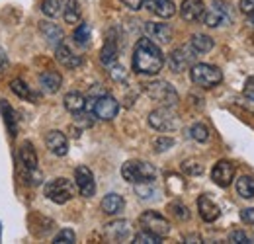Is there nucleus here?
I'll return each mask as SVG.
<instances>
[{"label":"nucleus","mask_w":254,"mask_h":244,"mask_svg":"<svg viewBox=\"0 0 254 244\" xmlns=\"http://www.w3.org/2000/svg\"><path fill=\"white\" fill-rule=\"evenodd\" d=\"M164 66L160 47L149 37H143L133 47V70L139 74H159Z\"/></svg>","instance_id":"f257e3e1"},{"label":"nucleus","mask_w":254,"mask_h":244,"mask_svg":"<svg viewBox=\"0 0 254 244\" xmlns=\"http://www.w3.org/2000/svg\"><path fill=\"white\" fill-rule=\"evenodd\" d=\"M122 176L129 183L155 182L157 168L151 162H145V160H127L122 166Z\"/></svg>","instance_id":"f03ea898"},{"label":"nucleus","mask_w":254,"mask_h":244,"mask_svg":"<svg viewBox=\"0 0 254 244\" xmlns=\"http://www.w3.org/2000/svg\"><path fill=\"white\" fill-rule=\"evenodd\" d=\"M191 82L199 88H215L217 84H221L223 72L219 66L215 64H207V62H195L190 68Z\"/></svg>","instance_id":"7ed1b4c3"},{"label":"nucleus","mask_w":254,"mask_h":244,"mask_svg":"<svg viewBox=\"0 0 254 244\" xmlns=\"http://www.w3.org/2000/svg\"><path fill=\"white\" fill-rule=\"evenodd\" d=\"M145 92L151 100L159 102L160 106L174 108L178 104V92L174 90V86L166 80H155V82L145 84Z\"/></svg>","instance_id":"20e7f679"},{"label":"nucleus","mask_w":254,"mask_h":244,"mask_svg":"<svg viewBox=\"0 0 254 244\" xmlns=\"http://www.w3.org/2000/svg\"><path fill=\"white\" fill-rule=\"evenodd\" d=\"M76 191V183H72L66 178H55L45 183V195L47 199H51L57 205H63L66 201H70L74 197Z\"/></svg>","instance_id":"39448f33"},{"label":"nucleus","mask_w":254,"mask_h":244,"mask_svg":"<svg viewBox=\"0 0 254 244\" xmlns=\"http://www.w3.org/2000/svg\"><path fill=\"white\" fill-rule=\"evenodd\" d=\"M149 125L155 129V131H160V133H170V131H176L180 127V120L178 116L172 112V108H157L149 114Z\"/></svg>","instance_id":"423d86ee"},{"label":"nucleus","mask_w":254,"mask_h":244,"mask_svg":"<svg viewBox=\"0 0 254 244\" xmlns=\"http://www.w3.org/2000/svg\"><path fill=\"white\" fill-rule=\"evenodd\" d=\"M231 22H233V12L225 0H213L211 8L205 10V14H203V24L207 28H221Z\"/></svg>","instance_id":"0eeeda50"},{"label":"nucleus","mask_w":254,"mask_h":244,"mask_svg":"<svg viewBox=\"0 0 254 244\" xmlns=\"http://www.w3.org/2000/svg\"><path fill=\"white\" fill-rule=\"evenodd\" d=\"M92 112L98 120L112 122L120 112V102L110 94H100L98 98L92 100Z\"/></svg>","instance_id":"6e6552de"},{"label":"nucleus","mask_w":254,"mask_h":244,"mask_svg":"<svg viewBox=\"0 0 254 244\" xmlns=\"http://www.w3.org/2000/svg\"><path fill=\"white\" fill-rule=\"evenodd\" d=\"M139 223H141V227H143L145 231L157 235L160 239H164V237L170 233V223H168V219L162 217L160 213H157V211H145V213L139 217Z\"/></svg>","instance_id":"1a4fd4ad"},{"label":"nucleus","mask_w":254,"mask_h":244,"mask_svg":"<svg viewBox=\"0 0 254 244\" xmlns=\"http://www.w3.org/2000/svg\"><path fill=\"white\" fill-rule=\"evenodd\" d=\"M195 64V51L193 47H178L170 53L168 57V66L172 72H184Z\"/></svg>","instance_id":"9d476101"},{"label":"nucleus","mask_w":254,"mask_h":244,"mask_svg":"<svg viewBox=\"0 0 254 244\" xmlns=\"http://www.w3.org/2000/svg\"><path fill=\"white\" fill-rule=\"evenodd\" d=\"M74 183H76V189L80 191L82 197H92L96 193L94 174L88 166H78L74 170Z\"/></svg>","instance_id":"9b49d317"},{"label":"nucleus","mask_w":254,"mask_h":244,"mask_svg":"<svg viewBox=\"0 0 254 244\" xmlns=\"http://www.w3.org/2000/svg\"><path fill=\"white\" fill-rule=\"evenodd\" d=\"M145 33L149 39H153L155 43H160V45H166L172 41V28L162 22H147Z\"/></svg>","instance_id":"f8f14e48"},{"label":"nucleus","mask_w":254,"mask_h":244,"mask_svg":"<svg viewBox=\"0 0 254 244\" xmlns=\"http://www.w3.org/2000/svg\"><path fill=\"white\" fill-rule=\"evenodd\" d=\"M233 178H235V164L231 160H219L211 170V180L221 187L231 185Z\"/></svg>","instance_id":"ddd939ff"},{"label":"nucleus","mask_w":254,"mask_h":244,"mask_svg":"<svg viewBox=\"0 0 254 244\" xmlns=\"http://www.w3.org/2000/svg\"><path fill=\"white\" fill-rule=\"evenodd\" d=\"M104 235H106V239L112 241V243L127 241L129 235H131V225H129V221H124V219H120V221H112V223L106 225Z\"/></svg>","instance_id":"4468645a"},{"label":"nucleus","mask_w":254,"mask_h":244,"mask_svg":"<svg viewBox=\"0 0 254 244\" xmlns=\"http://www.w3.org/2000/svg\"><path fill=\"white\" fill-rule=\"evenodd\" d=\"M203 14H205V6L201 0H184L180 4V16L184 22L195 24V22L203 20Z\"/></svg>","instance_id":"2eb2a0df"},{"label":"nucleus","mask_w":254,"mask_h":244,"mask_svg":"<svg viewBox=\"0 0 254 244\" xmlns=\"http://www.w3.org/2000/svg\"><path fill=\"white\" fill-rule=\"evenodd\" d=\"M45 147L55 156H64V154L68 153V139H66V135H64L63 131L53 129V131H49L45 135Z\"/></svg>","instance_id":"dca6fc26"},{"label":"nucleus","mask_w":254,"mask_h":244,"mask_svg":"<svg viewBox=\"0 0 254 244\" xmlns=\"http://www.w3.org/2000/svg\"><path fill=\"white\" fill-rule=\"evenodd\" d=\"M143 8L159 18H172L176 14V6L172 0H143Z\"/></svg>","instance_id":"f3484780"},{"label":"nucleus","mask_w":254,"mask_h":244,"mask_svg":"<svg viewBox=\"0 0 254 244\" xmlns=\"http://www.w3.org/2000/svg\"><path fill=\"white\" fill-rule=\"evenodd\" d=\"M197 211H199V217H201L205 223H213V221H217L219 215H221L219 205H217L213 199H209L207 195H199V197H197Z\"/></svg>","instance_id":"a211bd4d"},{"label":"nucleus","mask_w":254,"mask_h":244,"mask_svg":"<svg viewBox=\"0 0 254 244\" xmlns=\"http://www.w3.org/2000/svg\"><path fill=\"white\" fill-rule=\"evenodd\" d=\"M61 84H63V78L55 70H45V72L39 74V88H41V92H45V94L59 92Z\"/></svg>","instance_id":"6ab92c4d"},{"label":"nucleus","mask_w":254,"mask_h":244,"mask_svg":"<svg viewBox=\"0 0 254 244\" xmlns=\"http://www.w3.org/2000/svg\"><path fill=\"white\" fill-rule=\"evenodd\" d=\"M55 57H57V61L61 62L63 66H66V68H78V66L82 64V57L76 55V53H72L70 47H66L63 43H61L59 47H55Z\"/></svg>","instance_id":"aec40b11"},{"label":"nucleus","mask_w":254,"mask_h":244,"mask_svg":"<svg viewBox=\"0 0 254 244\" xmlns=\"http://www.w3.org/2000/svg\"><path fill=\"white\" fill-rule=\"evenodd\" d=\"M20 162H22V168H24L26 174L37 170L39 160H37V153H35L32 143H24L22 145V149H20Z\"/></svg>","instance_id":"412c9836"},{"label":"nucleus","mask_w":254,"mask_h":244,"mask_svg":"<svg viewBox=\"0 0 254 244\" xmlns=\"http://www.w3.org/2000/svg\"><path fill=\"white\" fill-rule=\"evenodd\" d=\"M39 30H41L43 37H45V41H47L51 47H59V45L63 43L64 33H63V30L57 26V24H51V22H43Z\"/></svg>","instance_id":"4be33fe9"},{"label":"nucleus","mask_w":254,"mask_h":244,"mask_svg":"<svg viewBox=\"0 0 254 244\" xmlns=\"http://www.w3.org/2000/svg\"><path fill=\"white\" fill-rule=\"evenodd\" d=\"M126 207V199L120 193H108L102 199V211L106 215H118L124 211Z\"/></svg>","instance_id":"5701e85b"},{"label":"nucleus","mask_w":254,"mask_h":244,"mask_svg":"<svg viewBox=\"0 0 254 244\" xmlns=\"http://www.w3.org/2000/svg\"><path fill=\"white\" fill-rule=\"evenodd\" d=\"M0 112H2V116H4V123H6V127H8V131H10V135L16 137V133H18V122H20L18 114L14 112V108H12L6 100H0Z\"/></svg>","instance_id":"b1692460"},{"label":"nucleus","mask_w":254,"mask_h":244,"mask_svg":"<svg viewBox=\"0 0 254 244\" xmlns=\"http://www.w3.org/2000/svg\"><path fill=\"white\" fill-rule=\"evenodd\" d=\"M64 108L72 114V116H76V114H82L84 110H86V98L80 94V92H68L66 96H64Z\"/></svg>","instance_id":"393cba45"},{"label":"nucleus","mask_w":254,"mask_h":244,"mask_svg":"<svg viewBox=\"0 0 254 244\" xmlns=\"http://www.w3.org/2000/svg\"><path fill=\"white\" fill-rule=\"evenodd\" d=\"M10 90L14 92L18 98L28 100V102H32V104H37V100H39V96H37L22 78H14V80L10 82Z\"/></svg>","instance_id":"a878e982"},{"label":"nucleus","mask_w":254,"mask_h":244,"mask_svg":"<svg viewBox=\"0 0 254 244\" xmlns=\"http://www.w3.org/2000/svg\"><path fill=\"white\" fill-rule=\"evenodd\" d=\"M63 18L66 24H78L80 22V6H78V0H64Z\"/></svg>","instance_id":"bb28decb"},{"label":"nucleus","mask_w":254,"mask_h":244,"mask_svg":"<svg viewBox=\"0 0 254 244\" xmlns=\"http://www.w3.org/2000/svg\"><path fill=\"white\" fill-rule=\"evenodd\" d=\"M213 39L209 35H203V33H195L191 35V47L195 53H209L213 49Z\"/></svg>","instance_id":"cd10ccee"},{"label":"nucleus","mask_w":254,"mask_h":244,"mask_svg":"<svg viewBox=\"0 0 254 244\" xmlns=\"http://www.w3.org/2000/svg\"><path fill=\"white\" fill-rule=\"evenodd\" d=\"M237 193L245 199H251L254 197V178L251 176H241L237 180Z\"/></svg>","instance_id":"c85d7f7f"},{"label":"nucleus","mask_w":254,"mask_h":244,"mask_svg":"<svg viewBox=\"0 0 254 244\" xmlns=\"http://www.w3.org/2000/svg\"><path fill=\"white\" fill-rule=\"evenodd\" d=\"M100 59H102V62H104L106 66H110L112 62H116V59H118V45H116V41H114L112 37L106 41V45H104V49H102Z\"/></svg>","instance_id":"c756f323"},{"label":"nucleus","mask_w":254,"mask_h":244,"mask_svg":"<svg viewBox=\"0 0 254 244\" xmlns=\"http://www.w3.org/2000/svg\"><path fill=\"white\" fill-rule=\"evenodd\" d=\"M90 33H92V30H90L88 24H80V26L74 30V33H72V39H74L80 47H86V45L90 43Z\"/></svg>","instance_id":"7c9ffc66"},{"label":"nucleus","mask_w":254,"mask_h":244,"mask_svg":"<svg viewBox=\"0 0 254 244\" xmlns=\"http://www.w3.org/2000/svg\"><path fill=\"white\" fill-rule=\"evenodd\" d=\"M61 10H63L61 0H43V2H41V12H43L47 18H55V16H59Z\"/></svg>","instance_id":"2f4dec72"},{"label":"nucleus","mask_w":254,"mask_h":244,"mask_svg":"<svg viewBox=\"0 0 254 244\" xmlns=\"http://www.w3.org/2000/svg\"><path fill=\"white\" fill-rule=\"evenodd\" d=\"M190 137L197 143H205L209 139V129L203 123H193L190 127Z\"/></svg>","instance_id":"473e14b6"},{"label":"nucleus","mask_w":254,"mask_h":244,"mask_svg":"<svg viewBox=\"0 0 254 244\" xmlns=\"http://www.w3.org/2000/svg\"><path fill=\"white\" fill-rule=\"evenodd\" d=\"M168 211H170V215H172L174 219H178V221H188V219H190L188 207H186L184 203H180V201L170 203V205H168Z\"/></svg>","instance_id":"72a5a7b5"},{"label":"nucleus","mask_w":254,"mask_h":244,"mask_svg":"<svg viewBox=\"0 0 254 244\" xmlns=\"http://www.w3.org/2000/svg\"><path fill=\"white\" fill-rule=\"evenodd\" d=\"M135 191L141 199H153L155 195L153 193H159L157 187L153 185V182H143V183H135Z\"/></svg>","instance_id":"f704fd0d"},{"label":"nucleus","mask_w":254,"mask_h":244,"mask_svg":"<svg viewBox=\"0 0 254 244\" xmlns=\"http://www.w3.org/2000/svg\"><path fill=\"white\" fill-rule=\"evenodd\" d=\"M162 239L157 237V235H153V233H149V231H141V233H137L135 235V243L137 244H159Z\"/></svg>","instance_id":"c9c22d12"},{"label":"nucleus","mask_w":254,"mask_h":244,"mask_svg":"<svg viewBox=\"0 0 254 244\" xmlns=\"http://www.w3.org/2000/svg\"><path fill=\"white\" fill-rule=\"evenodd\" d=\"M182 172L188 176H199L203 172V166L197 160H186V162H182Z\"/></svg>","instance_id":"e433bc0d"},{"label":"nucleus","mask_w":254,"mask_h":244,"mask_svg":"<svg viewBox=\"0 0 254 244\" xmlns=\"http://www.w3.org/2000/svg\"><path fill=\"white\" fill-rule=\"evenodd\" d=\"M76 241V237H74V231H70V229H63L55 239H53V243L55 244H70Z\"/></svg>","instance_id":"4c0bfd02"},{"label":"nucleus","mask_w":254,"mask_h":244,"mask_svg":"<svg viewBox=\"0 0 254 244\" xmlns=\"http://www.w3.org/2000/svg\"><path fill=\"white\" fill-rule=\"evenodd\" d=\"M110 76H112L114 80L122 82V80H126L127 72H126V68H124L122 64H118V62H112V64H110Z\"/></svg>","instance_id":"58836bf2"},{"label":"nucleus","mask_w":254,"mask_h":244,"mask_svg":"<svg viewBox=\"0 0 254 244\" xmlns=\"http://www.w3.org/2000/svg\"><path fill=\"white\" fill-rule=\"evenodd\" d=\"M172 147H174V139H172V137H159V139L155 141L157 153H164V151H168V149H172Z\"/></svg>","instance_id":"ea45409f"},{"label":"nucleus","mask_w":254,"mask_h":244,"mask_svg":"<svg viewBox=\"0 0 254 244\" xmlns=\"http://www.w3.org/2000/svg\"><path fill=\"white\" fill-rule=\"evenodd\" d=\"M229 241H231V243H239V244H251L249 235L243 233V231H235V233H231V235H229Z\"/></svg>","instance_id":"a19ab883"},{"label":"nucleus","mask_w":254,"mask_h":244,"mask_svg":"<svg viewBox=\"0 0 254 244\" xmlns=\"http://www.w3.org/2000/svg\"><path fill=\"white\" fill-rule=\"evenodd\" d=\"M239 8H241V12H243L245 16H249V18L254 20V0H241Z\"/></svg>","instance_id":"79ce46f5"},{"label":"nucleus","mask_w":254,"mask_h":244,"mask_svg":"<svg viewBox=\"0 0 254 244\" xmlns=\"http://www.w3.org/2000/svg\"><path fill=\"white\" fill-rule=\"evenodd\" d=\"M241 219H243L245 223H249V225H254V207L243 209V211H241Z\"/></svg>","instance_id":"37998d69"},{"label":"nucleus","mask_w":254,"mask_h":244,"mask_svg":"<svg viewBox=\"0 0 254 244\" xmlns=\"http://www.w3.org/2000/svg\"><path fill=\"white\" fill-rule=\"evenodd\" d=\"M245 96L254 102V76H251V78L247 80V84H245Z\"/></svg>","instance_id":"c03bdc74"},{"label":"nucleus","mask_w":254,"mask_h":244,"mask_svg":"<svg viewBox=\"0 0 254 244\" xmlns=\"http://www.w3.org/2000/svg\"><path fill=\"white\" fill-rule=\"evenodd\" d=\"M122 2L126 4L129 10H133V12H137V10L143 8V0H122Z\"/></svg>","instance_id":"a18cd8bd"},{"label":"nucleus","mask_w":254,"mask_h":244,"mask_svg":"<svg viewBox=\"0 0 254 244\" xmlns=\"http://www.w3.org/2000/svg\"><path fill=\"white\" fill-rule=\"evenodd\" d=\"M6 55H4V51H2V49H0V68H2V66H6Z\"/></svg>","instance_id":"49530a36"}]
</instances>
